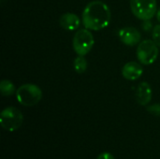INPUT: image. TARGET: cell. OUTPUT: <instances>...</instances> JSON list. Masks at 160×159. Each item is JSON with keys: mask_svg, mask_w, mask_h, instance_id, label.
<instances>
[{"mask_svg": "<svg viewBox=\"0 0 160 159\" xmlns=\"http://www.w3.org/2000/svg\"><path fill=\"white\" fill-rule=\"evenodd\" d=\"M82 19L85 28L99 31L110 24L112 19L111 9L104 2L95 0L86 5L82 11Z\"/></svg>", "mask_w": 160, "mask_h": 159, "instance_id": "obj_1", "label": "cell"}, {"mask_svg": "<svg viewBox=\"0 0 160 159\" xmlns=\"http://www.w3.org/2000/svg\"><path fill=\"white\" fill-rule=\"evenodd\" d=\"M16 97L18 102L22 106L33 107L41 100L42 91L34 83H25L17 89Z\"/></svg>", "mask_w": 160, "mask_h": 159, "instance_id": "obj_2", "label": "cell"}, {"mask_svg": "<svg viewBox=\"0 0 160 159\" xmlns=\"http://www.w3.org/2000/svg\"><path fill=\"white\" fill-rule=\"evenodd\" d=\"M132 13L140 20H151L158 12L157 0H130Z\"/></svg>", "mask_w": 160, "mask_h": 159, "instance_id": "obj_3", "label": "cell"}, {"mask_svg": "<svg viewBox=\"0 0 160 159\" xmlns=\"http://www.w3.org/2000/svg\"><path fill=\"white\" fill-rule=\"evenodd\" d=\"M94 44L95 39L93 34L87 28L77 31L73 37L72 46L73 50L78 55H86L92 50Z\"/></svg>", "mask_w": 160, "mask_h": 159, "instance_id": "obj_4", "label": "cell"}, {"mask_svg": "<svg viewBox=\"0 0 160 159\" xmlns=\"http://www.w3.org/2000/svg\"><path fill=\"white\" fill-rule=\"evenodd\" d=\"M22 121V113L15 107H8L4 109L0 114V123L2 127L9 132H13L20 128Z\"/></svg>", "mask_w": 160, "mask_h": 159, "instance_id": "obj_5", "label": "cell"}, {"mask_svg": "<svg viewBox=\"0 0 160 159\" xmlns=\"http://www.w3.org/2000/svg\"><path fill=\"white\" fill-rule=\"evenodd\" d=\"M158 56V46L154 40H142L137 48L138 60L142 65H152L156 62Z\"/></svg>", "mask_w": 160, "mask_h": 159, "instance_id": "obj_6", "label": "cell"}, {"mask_svg": "<svg viewBox=\"0 0 160 159\" xmlns=\"http://www.w3.org/2000/svg\"><path fill=\"white\" fill-rule=\"evenodd\" d=\"M118 37L125 45L130 47L141 43L142 39V35L140 31L132 26H128L120 29L118 32Z\"/></svg>", "mask_w": 160, "mask_h": 159, "instance_id": "obj_7", "label": "cell"}, {"mask_svg": "<svg viewBox=\"0 0 160 159\" xmlns=\"http://www.w3.org/2000/svg\"><path fill=\"white\" fill-rule=\"evenodd\" d=\"M143 73L142 67L137 62H128L122 68V75L128 81H136Z\"/></svg>", "mask_w": 160, "mask_h": 159, "instance_id": "obj_8", "label": "cell"}, {"mask_svg": "<svg viewBox=\"0 0 160 159\" xmlns=\"http://www.w3.org/2000/svg\"><path fill=\"white\" fill-rule=\"evenodd\" d=\"M136 99L142 106H146L152 99V88L146 82H142L139 84L136 93Z\"/></svg>", "mask_w": 160, "mask_h": 159, "instance_id": "obj_9", "label": "cell"}, {"mask_svg": "<svg viewBox=\"0 0 160 159\" xmlns=\"http://www.w3.org/2000/svg\"><path fill=\"white\" fill-rule=\"evenodd\" d=\"M59 24L61 27H63L65 30L68 31H74L79 28L81 24L80 18L74 14V13H65L63 14L59 19Z\"/></svg>", "mask_w": 160, "mask_h": 159, "instance_id": "obj_10", "label": "cell"}, {"mask_svg": "<svg viewBox=\"0 0 160 159\" xmlns=\"http://www.w3.org/2000/svg\"><path fill=\"white\" fill-rule=\"evenodd\" d=\"M16 87L14 83L9 80H3L0 82V92L5 97H10L16 93Z\"/></svg>", "mask_w": 160, "mask_h": 159, "instance_id": "obj_11", "label": "cell"}, {"mask_svg": "<svg viewBox=\"0 0 160 159\" xmlns=\"http://www.w3.org/2000/svg\"><path fill=\"white\" fill-rule=\"evenodd\" d=\"M73 67L77 73H80V74L84 73L87 69V61L85 57L82 55H79L78 57H76L73 62Z\"/></svg>", "mask_w": 160, "mask_h": 159, "instance_id": "obj_12", "label": "cell"}, {"mask_svg": "<svg viewBox=\"0 0 160 159\" xmlns=\"http://www.w3.org/2000/svg\"><path fill=\"white\" fill-rule=\"evenodd\" d=\"M152 37H153V40L155 41V43L158 47H160V24H157L154 27Z\"/></svg>", "mask_w": 160, "mask_h": 159, "instance_id": "obj_13", "label": "cell"}, {"mask_svg": "<svg viewBox=\"0 0 160 159\" xmlns=\"http://www.w3.org/2000/svg\"><path fill=\"white\" fill-rule=\"evenodd\" d=\"M147 111L155 116H160V104H154V105L148 106Z\"/></svg>", "mask_w": 160, "mask_h": 159, "instance_id": "obj_14", "label": "cell"}, {"mask_svg": "<svg viewBox=\"0 0 160 159\" xmlns=\"http://www.w3.org/2000/svg\"><path fill=\"white\" fill-rule=\"evenodd\" d=\"M97 159H115V158H114V157H113L112 154H110V153H102V154H100V155L98 157V158Z\"/></svg>", "mask_w": 160, "mask_h": 159, "instance_id": "obj_15", "label": "cell"}, {"mask_svg": "<svg viewBox=\"0 0 160 159\" xmlns=\"http://www.w3.org/2000/svg\"><path fill=\"white\" fill-rule=\"evenodd\" d=\"M157 18H158V21L160 22V8L158 10V12H157Z\"/></svg>", "mask_w": 160, "mask_h": 159, "instance_id": "obj_16", "label": "cell"}]
</instances>
